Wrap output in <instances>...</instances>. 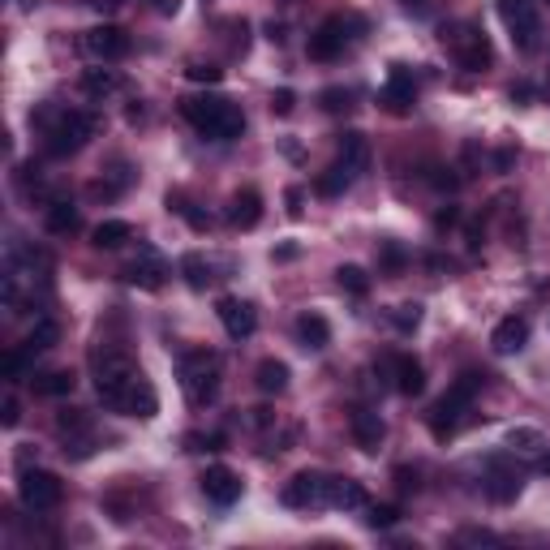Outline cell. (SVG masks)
<instances>
[{"instance_id": "obj_1", "label": "cell", "mask_w": 550, "mask_h": 550, "mask_svg": "<svg viewBox=\"0 0 550 550\" xmlns=\"http://www.w3.org/2000/svg\"><path fill=\"white\" fill-rule=\"evenodd\" d=\"M181 117L211 143H232L246 129V112L224 95H190V99H181Z\"/></svg>"}, {"instance_id": "obj_2", "label": "cell", "mask_w": 550, "mask_h": 550, "mask_svg": "<svg viewBox=\"0 0 550 550\" xmlns=\"http://www.w3.org/2000/svg\"><path fill=\"white\" fill-rule=\"evenodd\" d=\"M486 378H490L486 370H464L461 378H456V383L443 391V400L430 408V434H434V439H452V434L461 430L464 413L473 408L478 391L486 387Z\"/></svg>"}, {"instance_id": "obj_3", "label": "cell", "mask_w": 550, "mask_h": 550, "mask_svg": "<svg viewBox=\"0 0 550 550\" xmlns=\"http://www.w3.org/2000/svg\"><path fill=\"white\" fill-rule=\"evenodd\" d=\"M39 121L48 125L43 138H48V155H56V160L78 155V151L95 138V129H99V121H95L90 112H56L52 121H48V117H39Z\"/></svg>"}, {"instance_id": "obj_4", "label": "cell", "mask_w": 550, "mask_h": 550, "mask_svg": "<svg viewBox=\"0 0 550 550\" xmlns=\"http://www.w3.org/2000/svg\"><path fill=\"white\" fill-rule=\"evenodd\" d=\"M452 48V56L461 61V70L481 73L495 65V48H490V35L481 31L478 22H447L443 35H439Z\"/></svg>"}, {"instance_id": "obj_5", "label": "cell", "mask_w": 550, "mask_h": 550, "mask_svg": "<svg viewBox=\"0 0 550 550\" xmlns=\"http://www.w3.org/2000/svg\"><path fill=\"white\" fill-rule=\"evenodd\" d=\"M181 387H185V400L194 408L215 405V396H219V357L207 353V349L190 353L181 361Z\"/></svg>"}, {"instance_id": "obj_6", "label": "cell", "mask_w": 550, "mask_h": 550, "mask_svg": "<svg viewBox=\"0 0 550 550\" xmlns=\"http://www.w3.org/2000/svg\"><path fill=\"white\" fill-rule=\"evenodd\" d=\"M18 495L31 512H52V508H61V499H65V486H61L56 473L26 464V469H22V481H18Z\"/></svg>"}, {"instance_id": "obj_7", "label": "cell", "mask_w": 550, "mask_h": 550, "mask_svg": "<svg viewBox=\"0 0 550 550\" xmlns=\"http://www.w3.org/2000/svg\"><path fill=\"white\" fill-rule=\"evenodd\" d=\"M499 14L512 31L516 48L520 52H533L537 48V35H542V22H537V5L533 0H499Z\"/></svg>"}, {"instance_id": "obj_8", "label": "cell", "mask_w": 550, "mask_h": 550, "mask_svg": "<svg viewBox=\"0 0 550 550\" xmlns=\"http://www.w3.org/2000/svg\"><path fill=\"white\" fill-rule=\"evenodd\" d=\"M327 495H331V478L319 473V469H302V473H293V481L284 486L288 508H327Z\"/></svg>"}, {"instance_id": "obj_9", "label": "cell", "mask_w": 550, "mask_h": 550, "mask_svg": "<svg viewBox=\"0 0 550 550\" xmlns=\"http://www.w3.org/2000/svg\"><path fill=\"white\" fill-rule=\"evenodd\" d=\"M481 486H486V499H490V503H512V499L520 495L525 478H520V469H516L508 456H490V461H486V478H481Z\"/></svg>"}, {"instance_id": "obj_10", "label": "cell", "mask_w": 550, "mask_h": 550, "mask_svg": "<svg viewBox=\"0 0 550 550\" xmlns=\"http://www.w3.org/2000/svg\"><path fill=\"white\" fill-rule=\"evenodd\" d=\"M82 48H87V56H95V61H125L129 56V35H125L121 26H90L87 35H82Z\"/></svg>"}, {"instance_id": "obj_11", "label": "cell", "mask_w": 550, "mask_h": 550, "mask_svg": "<svg viewBox=\"0 0 550 550\" xmlns=\"http://www.w3.org/2000/svg\"><path fill=\"white\" fill-rule=\"evenodd\" d=\"M215 314H219V322H224V331L232 340H249L258 331V310L249 302H241V297H219Z\"/></svg>"}, {"instance_id": "obj_12", "label": "cell", "mask_w": 550, "mask_h": 550, "mask_svg": "<svg viewBox=\"0 0 550 550\" xmlns=\"http://www.w3.org/2000/svg\"><path fill=\"white\" fill-rule=\"evenodd\" d=\"M413 99H417V78H413V70L408 65H391L387 82H383V107L400 117V112L413 107Z\"/></svg>"}, {"instance_id": "obj_13", "label": "cell", "mask_w": 550, "mask_h": 550, "mask_svg": "<svg viewBox=\"0 0 550 550\" xmlns=\"http://www.w3.org/2000/svg\"><path fill=\"white\" fill-rule=\"evenodd\" d=\"M387 378L391 387L400 391V396H422L426 391V366L417 361L413 353H396L387 361Z\"/></svg>"}, {"instance_id": "obj_14", "label": "cell", "mask_w": 550, "mask_h": 550, "mask_svg": "<svg viewBox=\"0 0 550 550\" xmlns=\"http://www.w3.org/2000/svg\"><path fill=\"white\" fill-rule=\"evenodd\" d=\"M202 495L211 499L215 508H232V503L241 499V478L232 473L228 464H211V469L202 473Z\"/></svg>"}, {"instance_id": "obj_15", "label": "cell", "mask_w": 550, "mask_h": 550, "mask_svg": "<svg viewBox=\"0 0 550 550\" xmlns=\"http://www.w3.org/2000/svg\"><path fill=\"white\" fill-rule=\"evenodd\" d=\"M344 39H349V26H344V18H327L310 35V43H305V52H310V61H336L340 52H344Z\"/></svg>"}, {"instance_id": "obj_16", "label": "cell", "mask_w": 550, "mask_h": 550, "mask_svg": "<svg viewBox=\"0 0 550 550\" xmlns=\"http://www.w3.org/2000/svg\"><path fill=\"white\" fill-rule=\"evenodd\" d=\"M224 219H228L232 228H258V219H263V194L254 190V185H246V190H237V194L228 198V211H224Z\"/></svg>"}, {"instance_id": "obj_17", "label": "cell", "mask_w": 550, "mask_h": 550, "mask_svg": "<svg viewBox=\"0 0 550 550\" xmlns=\"http://www.w3.org/2000/svg\"><path fill=\"white\" fill-rule=\"evenodd\" d=\"M163 275H168V266H163V258L155 254V249H143V254L129 263V271H125V280H129L134 288H146V293L163 288Z\"/></svg>"}, {"instance_id": "obj_18", "label": "cell", "mask_w": 550, "mask_h": 550, "mask_svg": "<svg viewBox=\"0 0 550 550\" xmlns=\"http://www.w3.org/2000/svg\"><path fill=\"white\" fill-rule=\"evenodd\" d=\"M529 344V319L525 314H508V319H499V327L490 331V349L495 353H520Z\"/></svg>"}, {"instance_id": "obj_19", "label": "cell", "mask_w": 550, "mask_h": 550, "mask_svg": "<svg viewBox=\"0 0 550 550\" xmlns=\"http://www.w3.org/2000/svg\"><path fill=\"white\" fill-rule=\"evenodd\" d=\"M349 426H353V443L361 447V452H378V447H383V439H387L383 417H378V413H370V408H353Z\"/></svg>"}, {"instance_id": "obj_20", "label": "cell", "mask_w": 550, "mask_h": 550, "mask_svg": "<svg viewBox=\"0 0 550 550\" xmlns=\"http://www.w3.org/2000/svg\"><path fill=\"white\" fill-rule=\"evenodd\" d=\"M43 228L52 232V237H73V232L82 228V215H78V207H73L70 198H52L43 207Z\"/></svg>"}, {"instance_id": "obj_21", "label": "cell", "mask_w": 550, "mask_h": 550, "mask_svg": "<svg viewBox=\"0 0 550 550\" xmlns=\"http://www.w3.org/2000/svg\"><path fill=\"white\" fill-rule=\"evenodd\" d=\"M336 151H340V163L349 168V172H366V163H370V143H366V134H357V129H344L336 138Z\"/></svg>"}, {"instance_id": "obj_22", "label": "cell", "mask_w": 550, "mask_h": 550, "mask_svg": "<svg viewBox=\"0 0 550 550\" xmlns=\"http://www.w3.org/2000/svg\"><path fill=\"white\" fill-rule=\"evenodd\" d=\"M125 413H129V417H143V422H151V417L160 413V396H155V387L146 383L143 374H138V378H134V387H129Z\"/></svg>"}, {"instance_id": "obj_23", "label": "cell", "mask_w": 550, "mask_h": 550, "mask_svg": "<svg viewBox=\"0 0 550 550\" xmlns=\"http://www.w3.org/2000/svg\"><path fill=\"white\" fill-rule=\"evenodd\" d=\"M78 387V378L70 370H43V374H31V391L35 396H48V400H61Z\"/></svg>"}, {"instance_id": "obj_24", "label": "cell", "mask_w": 550, "mask_h": 550, "mask_svg": "<svg viewBox=\"0 0 550 550\" xmlns=\"http://www.w3.org/2000/svg\"><path fill=\"white\" fill-rule=\"evenodd\" d=\"M331 508H344V512H357V508H366L370 499H366V486L353 478H331V495H327Z\"/></svg>"}, {"instance_id": "obj_25", "label": "cell", "mask_w": 550, "mask_h": 550, "mask_svg": "<svg viewBox=\"0 0 550 550\" xmlns=\"http://www.w3.org/2000/svg\"><path fill=\"white\" fill-rule=\"evenodd\" d=\"M254 383H258L263 396H284L288 391V366L284 361H275V357H266V361H258V370H254Z\"/></svg>"}, {"instance_id": "obj_26", "label": "cell", "mask_w": 550, "mask_h": 550, "mask_svg": "<svg viewBox=\"0 0 550 550\" xmlns=\"http://www.w3.org/2000/svg\"><path fill=\"white\" fill-rule=\"evenodd\" d=\"M297 340H302V349L319 353V349L331 344V327H327L322 314H302V319H297Z\"/></svg>"}, {"instance_id": "obj_27", "label": "cell", "mask_w": 550, "mask_h": 550, "mask_svg": "<svg viewBox=\"0 0 550 550\" xmlns=\"http://www.w3.org/2000/svg\"><path fill=\"white\" fill-rule=\"evenodd\" d=\"M125 241H134V224H125V219H104L90 232V246L95 249H121Z\"/></svg>"}, {"instance_id": "obj_28", "label": "cell", "mask_w": 550, "mask_h": 550, "mask_svg": "<svg viewBox=\"0 0 550 550\" xmlns=\"http://www.w3.org/2000/svg\"><path fill=\"white\" fill-rule=\"evenodd\" d=\"M349 185H353V172L336 160L327 172H319V177H314V194H319V198H340Z\"/></svg>"}, {"instance_id": "obj_29", "label": "cell", "mask_w": 550, "mask_h": 550, "mask_svg": "<svg viewBox=\"0 0 550 550\" xmlns=\"http://www.w3.org/2000/svg\"><path fill=\"white\" fill-rule=\"evenodd\" d=\"M125 78L117 70H87L82 73V90H87L90 99H104V95H112V90H121Z\"/></svg>"}, {"instance_id": "obj_30", "label": "cell", "mask_w": 550, "mask_h": 550, "mask_svg": "<svg viewBox=\"0 0 550 550\" xmlns=\"http://www.w3.org/2000/svg\"><path fill=\"white\" fill-rule=\"evenodd\" d=\"M56 340H61V322L56 319H35V327H31V336H26V353H48Z\"/></svg>"}, {"instance_id": "obj_31", "label": "cell", "mask_w": 550, "mask_h": 550, "mask_svg": "<svg viewBox=\"0 0 550 550\" xmlns=\"http://www.w3.org/2000/svg\"><path fill=\"white\" fill-rule=\"evenodd\" d=\"M181 275H185V284L194 288V293H202V288L211 284V266H207V258L202 254H181Z\"/></svg>"}, {"instance_id": "obj_32", "label": "cell", "mask_w": 550, "mask_h": 550, "mask_svg": "<svg viewBox=\"0 0 550 550\" xmlns=\"http://www.w3.org/2000/svg\"><path fill=\"white\" fill-rule=\"evenodd\" d=\"M168 211H177L194 232H207V228H211V215L198 211V207H194V202H190L185 194H168Z\"/></svg>"}, {"instance_id": "obj_33", "label": "cell", "mask_w": 550, "mask_h": 550, "mask_svg": "<svg viewBox=\"0 0 550 550\" xmlns=\"http://www.w3.org/2000/svg\"><path fill=\"white\" fill-rule=\"evenodd\" d=\"M336 284L344 288L349 297H366V293H370V275H366L361 266L344 263V266H336Z\"/></svg>"}, {"instance_id": "obj_34", "label": "cell", "mask_w": 550, "mask_h": 550, "mask_svg": "<svg viewBox=\"0 0 550 550\" xmlns=\"http://www.w3.org/2000/svg\"><path fill=\"white\" fill-rule=\"evenodd\" d=\"M31 357L26 349H14V353H5V378L9 383H31Z\"/></svg>"}, {"instance_id": "obj_35", "label": "cell", "mask_w": 550, "mask_h": 550, "mask_svg": "<svg viewBox=\"0 0 550 550\" xmlns=\"http://www.w3.org/2000/svg\"><path fill=\"white\" fill-rule=\"evenodd\" d=\"M391 327H396V331H417V327H422V302H405V305H396V310H391Z\"/></svg>"}, {"instance_id": "obj_36", "label": "cell", "mask_w": 550, "mask_h": 550, "mask_svg": "<svg viewBox=\"0 0 550 550\" xmlns=\"http://www.w3.org/2000/svg\"><path fill=\"white\" fill-rule=\"evenodd\" d=\"M400 520V508L396 503H366V525L370 529H391Z\"/></svg>"}, {"instance_id": "obj_37", "label": "cell", "mask_w": 550, "mask_h": 550, "mask_svg": "<svg viewBox=\"0 0 550 550\" xmlns=\"http://www.w3.org/2000/svg\"><path fill=\"white\" fill-rule=\"evenodd\" d=\"M319 107H322V112H336V117H340V112H349V107H353V90H349V87H327L319 95Z\"/></svg>"}, {"instance_id": "obj_38", "label": "cell", "mask_w": 550, "mask_h": 550, "mask_svg": "<svg viewBox=\"0 0 550 550\" xmlns=\"http://www.w3.org/2000/svg\"><path fill=\"white\" fill-rule=\"evenodd\" d=\"M185 78H190V82H202V87H219V82H224V70H219V65H207V61H190V65H185Z\"/></svg>"}, {"instance_id": "obj_39", "label": "cell", "mask_w": 550, "mask_h": 550, "mask_svg": "<svg viewBox=\"0 0 550 550\" xmlns=\"http://www.w3.org/2000/svg\"><path fill=\"white\" fill-rule=\"evenodd\" d=\"M405 263H408V254L396 246V241H383V246H378V266H383L387 275H400V271H405Z\"/></svg>"}, {"instance_id": "obj_40", "label": "cell", "mask_w": 550, "mask_h": 550, "mask_svg": "<svg viewBox=\"0 0 550 550\" xmlns=\"http://www.w3.org/2000/svg\"><path fill=\"white\" fill-rule=\"evenodd\" d=\"M224 430H211V434H185V452H224Z\"/></svg>"}, {"instance_id": "obj_41", "label": "cell", "mask_w": 550, "mask_h": 550, "mask_svg": "<svg viewBox=\"0 0 550 550\" xmlns=\"http://www.w3.org/2000/svg\"><path fill=\"white\" fill-rule=\"evenodd\" d=\"M456 542H461V546H490V542H499V537L490 529H461L456 533Z\"/></svg>"}, {"instance_id": "obj_42", "label": "cell", "mask_w": 550, "mask_h": 550, "mask_svg": "<svg viewBox=\"0 0 550 550\" xmlns=\"http://www.w3.org/2000/svg\"><path fill=\"white\" fill-rule=\"evenodd\" d=\"M0 422H5V430H14L22 422V405L18 396H5V405H0Z\"/></svg>"}, {"instance_id": "obj_43", "label": "cell", "mask_w": 550, "mask_h": 550, "mask_svg": "<svg viewBox=\"0 0 550 550\" xmlns=\"http://www.w3.org/2000/svg\"><path fill=\"white\" fill-rule=\"evenodd\" d=\"M430 185L434 190H456L461 177H456V168H430Z\"/></svg>"}, {"instance_id": "obj_44", "label": "cell", "mask_w": 550, "mask_h": 550, "mask_svg": "<svg viewBox=\"0 0 550 550\" xmlns=\"http://www.w3.org/2000/svg\"><path fill=\"white\" fill-rule=\"evenodd\" d=\"M293 99H297V95H293L288 87H280L275 95H271V112H275V117H288V112H293Z\"/></svg>"}, {"instance_id": "obj_45", "label": "cell", "mask_w": 550, "mask_h": 550, "mask_svg": "<svg viewBox=\"0 0 550 550\" xmlns=\"http://www.w3.org/2000/svg\"><path fill=\"white\" fill-rule=\"evenodd\" d=\"M508 443H512V447H537V443H542V434H537V430H529V426H520V430H512V434H508Z\"/></svg>"}, {"instance_id": "obj_46", "label": "cell", "mask_w": 550, "mask_h": 550, "mask_svg": "<svg viewBox=\"0 0 550 550\" xmlns=\"http://www.w3.org/2000/svg\"><path fill=\"white\" fill-rule=\"evenodd\" d=\"M490 163H495V172H512V168H516V151H512V146H499L495 155H490Z\"/></svg>"}, {"instance_id": "obj_47", "label": "cell", "mask_w": 550, "mask_h": 550, "mask_svg": "<svg viewBox=\"0 0 550 550\" xmlns=\"http://www.w3.org/2000/svg\"><path fill=\"white\" fill-rule=\"evenodd\" d=\"M456 224H461V211H456V207H443V211L434 215V228H439V232L456 228Z\"/></svg>"}, {"instance_id": "obj_48", "label": "cell", "mask_w": 550, "mask_h": 550, "mask_svg": "<svg viewBox=\"0 0 550 550\" xmlns=\"http://www.w3.org/2000/svg\"><path fill=\"white\" fill-rule=\"evenodd\" d=\"M302 190H297V185H293V190H288V194H284V202H288V215H293V219H302V211H305V207H302Z\"/></svg>"}, {"instance_id": "obj_49", "label": "cell", "mask_w": 550, "mask_h": 550, "mask_svg": "<svg viewBox=\"0 0 550 550\" xmlns=\"http://www.w3.org/2000/svg\"><path fill=\"white\" fill-rule=\"evenodd\" d=\"M396 481H400L405 490H417V469H405V464H400V469H396Z\"/></svg>"}, {"instance_id": "obj_50", "label": "cell", "mask_w": 550, "mask_h": 550, "mask_svg": "<svg viewBox=\"0 0 550 550\" xmlns=\"http://www.w3.org/2000/svg\"><path fill=\"white\" fill-rule=\"evenodd\" d=\"M297 258V246H275L271 249V263H293Z\"/></svg>"}, {"instance_id": "obj_51", "label": "cell", "mask_w": 550, "mask_h": 550, "mask_svg": "<svg viewBox=\"0 0 550 550\" xmlns=\"http://www.w3.org/2000/svg\"><path fill=\"white\" fill-rule=\"evenodd\" d=\"M151 5H155V14H163V18H172L181 9V0H151Z\"/></svg>"}, {"instance_id": "obj_52", "label": "cell", "mask_w": 550, "mask_h": 550, "mask_svg": "<svg viewBox=\"0 0 550 550\" xmlns=\"http://www.w3.org/2000/svg\"><path fill=\"white\" fill-rule=\"evenodd\" d=\"M529 99H533V87H525V82L512 87V104H529Z\"/></svg>"}, {"instance_id": "obj_53", "label": "cell", "mask_w": 550, "mask_h": 550, "mask_svg": "<svg viewBox=\"0 0 550 550\" xmlns=\"http://www.w3.org/2000/svg\"><path fill=\"white\" fill-rule=\"evenodd\" d=\"M542 469H546V473H550V456H546V461H542Z\"/></svg>"}, {"instance_id": "obj_54", "label": "cell", "mask_w": 550, "mask_h": 550, "mask_svg": "<svg viewBox=\"0 0 550 550\" xmlns=\"http://www.w3.org/2000/svg\"><path fill=\"white\" fill-rule=\"evenodd\" d=\"M18 5H35V0H18Z\"/></svg>"}, {"instance_id": "obj_55", "label": "cell", "mask_w": 550, "mask_h": 550, "mask_svg": "<svg viewBox=\"0 0 550 550\" xmlns=\"http://www.w3.org/2000/svg\"><path fill=\"white\" fill-rule=\"evenodd\" d=\"M546 5H550V0H546Z\"/></svg>"}]
</instances>
